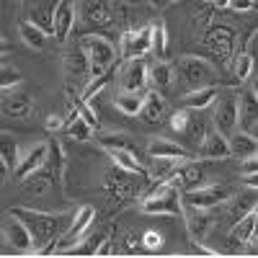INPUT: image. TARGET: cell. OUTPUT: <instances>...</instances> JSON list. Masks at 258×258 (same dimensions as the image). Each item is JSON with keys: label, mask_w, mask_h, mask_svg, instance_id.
Returning <instances> with one entry per match:
<instances>
[{"label": "cell", "mask_w": 258, "mask_h": 258, "mask_svg": "<svg viewBox=\"0 0 258 258\" xmlns=\"http://www.w3.org/2000/svg\"><path fill=\"white\" fill-rule=\"evenodd\" d=\"M11 214L24 222L31 235H34V245H36V253H41L47 248V243H52L59 232V217L54 214H41V212H34V209H21V207H13Z\"/></svg>", "instance_id": "obj_1"}, {"label": "cell", "mask_w": 258, "mask_h": 258, "mask_svg": "<svg viewBox=\"0 0 258 258\" xmlns=\"http://www.w3.org/2000/svg\"><path fill=\"white\" fill-rule=\"evenodd\" d=\"M80 49L85 52V57H88V62H91V80L103 75V73H109V68L116 59V52L111 47V41L103 39V36H96V34L83 36L80 39Z\"/></svg>", "instance_id": "obj_2"}, {"label": "cell", "mask_w": 258, "mask_h": 258, "mask_svg": "<svg viewBox=\"0 0 258 258\" xmlns=\"http://www.w3.org/2000/svg\"><path fill=\"white\" fill-rule=\"evenodd\" d=\"M142 212L145 214H183V202H181V191L163 181L155 191H150L142 199Z\"/></svg>", "instance_id": "obj_3"}, {"label": "cell", "mask_w": 258, "mask_h": 258, "mask_svg": "<svg viewBox=\"0 0 258 258\" xmlns=\"http://www.w3.org/2000/svg\"><path fill=\"white\" fill-rule=\"evenodd\" d=\"M181 75L188 85L194 88H207V85H214V78H217V70L212 68V62L204 57H183L181 59Z\"/></svg>", "instance_id": "obj_4"}, {"label": "cell", "mask_w": 258, "mask_h": 258, "mask_svg": "<svg viewBox=\"0 0 258 258\" xmlns=\"http://www.w3.org/2000/svg\"><path fill=\"white\" fill-rule=\"evenodd\" d=\"M232 197V191L222 183H212V186H204V188H194V191H186V197L181 199L183 204H191V207H199V209H212V207H220L222 202H227Z\"/></svg>", "instance_id": "obj_5"}, {"label": "cell", "mask_w": 258, "mask_h": 258, "mask_svg": "<svg viewBox=\"0 0 258 258\" xmlns=\"http://www.w3.org/2000/svg\"><path fill=\"white\" fill-rule=\"evenodd\" d=\"M150 49H153V26L121 34V57H124V62L142 59Z\"/></svg>", "instance_id": "obj_6"}, {"label": "cell", "mask_w": 258, "mask_h": 258, "mask_svg": "<svg viewBox=\"0 0 258 258\" xmlns=\"http://www.w3.org/2000/svg\"><path fill=\"white\" fill-rule=\"evenodd\" d=\"M235 126H238V96L227 93L217 101V109H214V129L222 137H232Z\"/></svg>", "instance_id": "obj_7"}, {"label": "cell", "mask_w": 258, "mask_h": 258, "mask_svg": "<svg viewBox=\"0 0 258 258\" xmlns=\"http://www.w3.org/2000/svg\"><path fill=\"white\" fill-rule=\"evenodd\" d=\"M183 220H186V227H188L191 243H204L209 230L214 227V220L207 214V209L191 207V204H183Z\"/></svg>", "instance_id": "obj_8"}, {"label": "cell", "mask_w": 258, "mask_h": 258, "mask_svg": "<svg viewBox=\"0 0 258 258\" xmlns=\"http://www.w3.org/2000/svg\"><path fill=\"white\" fill-rule=\"evenodd\" d=\"M238 126L240 132L248 137H255V126H258V101H255V91L243 93V98H238Z\"/></svg>", "instance_id": "obj_9"}, {"label": "cell", "mask_w": 258, "mask_h": 258, "mask_svg": "<svg viewBox=\"0 0 258 258\" xmlns=\"http://www.w3.org/2000/svg\"><path fill=\"white\" fill-rule=\"evenodd\" d=\"M132 173H126V170H121L119 165L111 168L109 173H106V188L111 191V197L116 202H126V199H132L135 197V191H137V183H132V178H129Z\"/></svg>", "instance_id": "obj_10"}, {"label": "cell", "mask_w": 258, "mask_h": 258, "mask_svg": "<svg viewBox=\"0 0 258 258\" xmlns=\"http://www.w3.org/2000/svg\"><path fill=\"white\" fill-rule=\"evenodd\" d=\"M47 155H49V147H47L44 142H39V145L29 147V150H26V155H21V160H18V165H16V170H13V176H16L18 181L29 178L34 170H39L41 165H44Z\"/></svg>", "instance_id": "obj_11"}, {"label": "cell", "mask_w": 258, "mask_h": 258, "mask_svg": "<svg viewBox=\"0 0 258 258\" xmlns=\"http://www.w3.org/2000/svg\"><path fill=\"white\" fill-rule=\"evenodd\" d=\"M145 78H147V68L142 59H129L119 70V85L124 93H137L145 85Z\"/></svg>", "instance_id": "obj_12"}, {"label": "cell", "mask_w": 258, "mask_h": 258, "mask_svg": "<svg viewBox=\"0 0 258 258\" xmlns=\"http://www.w3.org/2000/svg\"><path fill=\"white\" fill-rule=\"evenodd\" d=\"M93 217H96V209L93 207H80L78 209V214H75V222H73V227L68 230V235L59 240V248H70V245H75V243H80L83 238H85V232H88V227H91V222H93Z\"/></svg>", "instance_id": "obj_13"}, {"label": "cell", "mask_w": 258, "mask_h": 258, "mask_svg": "<svg viewBox=\"0 0 258 258\" xmlns=\"http://www.w3.org/2000/svg\"><path fill=\"white\" fill-rule=\"evenodd\" d=\"M199 150H202V158H207V160H225V158H230L227 137H222L217 129H207V135L199 142Z\"/></svg>", "instance_id": "obj_14"}, {"label": "cell", "mask_w": 258, "mask_h": 258, "mask_svg": "<svg viewBox=\"0 0 258 258\" xmlns=\"http://www.w3.org/2000/svg\"><path fill=\"white\" fill-rule=\"evenodd\" d=\"M204 41L209 44V49L217 54V57H230L232 52V44H235V31L227 29V26H212L204 36Z\"/></svg>", "instance_id": "obj_15"}, {"label": "cell", "mask_w": 258, "mask_h": 258, "mask_svg": "<svg viewBox=\"0 0 258 258\" xmlns=\"http://www.w3.org/2000/svg\"><path fill=\"white\" fill-rule=\"evenodd\" d=\"M202 168L197 165V163H188V165H176V170L170 173V178H168V183H173L178 191L183 188V191H194V188H199V183H202Z\"/></svg>", "instance_id": "obj_16"}, {"label": "cell", "mask_w": 258, "mask_h": 258, "mask_svg": "<svg viewBox=\"0 0 258 258\" xmlns=\"http://www.w3.org/2000/svg\"><path fill=\"white\" fill-rule=\"evenodd\" d=\"M8 240H11V245L13 248H18V250H26V253H36V245H34V235H31V230L21 222L16 214H11L8 217Z\"/></svg>", "instance_id": "obj_17"}, {"label": "cell", "mask_w": 258, "mask_h": 258, "mask_svg": "<svg viewBox=\"0 0 258 258\" xmlns=\"http://www.w3.org/2000/svg\"><path fill=\"white\" fill-rule=\"evenodd\" d=\"M73 21H75V11L73 3H54V36L57 41H64L73 29Z\"/></svg>", "instance_id": "obj_18"}, {"label": "cell", "mask_w": 258, "mask_h": 258, "mask_svg": "<svg viewBox=\"0 0 258 258\" xmlns=\"http://www.w3.org/2000/svg\"><path fill=\"white\" fill-rule=\"evenodd\" d=\"M64 70H68L70 78H85V75H91V62L88 57H85L83 49H75V52H68L64 54Z\"/></svg>", "instance_id": "obj_19"}, {"label": "cell", "mask_w": 258, "mask_h": 258, "mask_svg": "<svg viewBox=\"0 0 258 258\" xmlns=\"http://www.w3.org/2000/svg\"><path fill=\"white\" fill-rule=\"evenodd\" d=\"M150 155L153 158H173V160H186L188 153L176 145V142H168V140H153L150 142Z\"/></svg>", "instance_id": "obj_20"}, {"label": "cell", "mask_w": 258, "mask_h": 258, "mask_svg": "<svg viewBox=\"0 0 258 258\" xmlns=\"http://www.w3.org/2000/svg\"><path fill=\"white\" fill-rule=\"evenodd\" d=\"M227 145H230V158L235 155V158H250V155H255V150H258V142H255V137H248V135H232V137H227Z\"/></svg>", "instance_id": "obj_21"}, {"label": "cell", "mask_w": 258, "mask_h": 258, "mask_svg": "<svg viewBox=\"0 0 258 258\" xmlns=\"http://www.w3.org/2000/svg\"><path fill=\"white\" fill-rule=\"evenodd\" d=\"M18 31H21V39L26 41V47H31V49H44V41H47V34L41 31L34 21H21L18 24Z\"/></svg>", "instance_id": "obj_22"}, {"label": "cell", "mask_w": 258, "mask_h": 258, "mask_svg": "<svg viewBox=\"0 0 258 258\" xmlns=\"http://www.w3.org/2000/svg\"><path fill=\"white\" fill-rule=\"evenodd\" d=\"M147 121H160L163 119V114H165V101H163V96L158 93V91H153V93H147V98L142 101V111H140Z\"/></svg>", "instance_id": "obj_23"}, {"label": "cell", "mask_w": 258, "mask_h": 258, "mask_svg": "<svg viewBox=\"0 0 258 258\" xmlns=\"http://www.w3.org/2000/svg\"><path fill=\"white\" fill-rule=\"evenodd\" d=\"M0 158H3V173H6V168L8 170H16L21 155H18V145L11 135H3L0 137Z\"/></svg>", "instance_id": "obj_24"}, {"label": "cell", "mask_w": 258, "mask_h": 258, "mask_svg": "<svg viewBox=\"0 0 258 258\" xmlns=\"http://www.w3.org/2000/svg\"><path fill=\"white\" fill-rule=\"evenodd\" d=\"M47 147H49V155H47L49 165H47V170L52 173L54 181H59L62 173H64V165H68V160H64V155H62V150H59V142H57V140H49Z\"/></svg>", "instance_id": "obj_25"}, {"label": "cell", "mask_w": 258, "mask_h": 258, "mask_svg": "<svg viewBox=\"0 0 258 258\" xmlns=\"http://www.w3.org/2000/svg\"><path fill=\"white\" fill-rule=\"evenodd\" d=\"M220 91L214 88V85H207V88H199L186 96V106H191V109H207V106H212L214 101H217Z\"/></svg>", "instance_id": "obj_26"}, {"label": "cell", "mask_w": 258, "mask_h": 258, "mask_svg": "<svg viewBox=\"0 0 258 258\" xmlns=\"http://www.w3.org/2000/svg\"><path fill=\"white\" fill-rule=\"evenodd\" d=\"M255 222H258V212L255 209H250L248 214H243L238 222H232L235 225V240L248 243L253 238V232H255Z\"/></svg>", "instance_id": "obj_27"}, {"label": "cell", "mask_w": 258, "mask_h": 258, "mask_svg": "<svg viewBox=\"0 0 258 258\" xmlns=\"http://www.w3.org/2000/svg\"><path fill=\"white\" fill-rule=\"evenodd\" d=\"M109 155H111L114 165H119L121 170H126V173H142V165H140L137 155L126 153V150H109Z\"/></svg>", "instance_id": "obj_28"}, {"label": "cell", "mask_w": 258, "mask_h": 258, "mask_svg": "<svg viewBox=\"0 0 258 258\" xmlns=\"http://www.w3.org/2000/svg\"><path fill=\"white\" fill-rule=\"evenodd\" d=\"M150 78H153L155 88L165 91V88H170V83H173V68H170L168 62H155L153 68H150Z\"/></svg>", "instance_id": "obj_29"}, {"label": "cell", "mask_w": 258, "mask_h": 258, "mask_svg": "<svg viewBox=\"0 0 258 258\" xmlns=\"http://www.w3.org/2000/svg\"><path fill=\"white\" fill-rule=\"evenodd\" d=\"M114 106H116L121 114H126V116H137L142 111V101L135 93H119L114 98Z\"/></svg>", "instance_id": "obj_30"}, {"label": "cell", "mask_w": 258, "mask_h": 258, "mask_svg": "<svg viewBox=\"0 0 258 258\" xmlns=\"http://www.w3.org/2000/svg\"><path fill=\"white\" fill-rule=\"evenodd\" d=\"M3 111H6L8 116H26V114H31V98H26V96H13V98H8V101L3 103Z\"/></svg>", "instance_id": "obj_31"}, {"label": "cell", "mask_w": 258, "mask_h": 258, "mask_svg": "<svg viewBox=\"0 0 258 258\" xmlns=\"http://www.w3.org/2000/svg\"><path fill=\"white\" fill-rule=\"evenodd\" d=\"M176 165H178V160H173V158H155L153 168H150V176L158 181H168L170 173L176 170Z\"/></svg>", "instance_id": "obj_32"}, {"label": "cell", "mask_w": 258, "mask_h": 258, "mask_svg": "<svg viewBox=\"0 0 258 258\" xmlns=\"http://www.w3.org/2000/svg\"><path fill=\"white\" fill-rule=\"evenodd\" d=\"M153 52L160 62H165V52H168V34H165V26L163 24H155L153 26Z\"/></svg>", "instance_id": "obj_33"}, {"label": "cell", "mask_w": 258, "mask_h": 258, "mask_svg": "<svg viewBox=\"0 0 258 258\" xmlns=\"http://www.w3.org/2000/svg\"><path fill=\"white\" fill-rule=\"evenodd\" d=\"M68 93H70V98H73V103H75V109H78L80 119H85V121H88V126H91V129H98V116L93 114V109H91V106L83 101V96H75V91H73V88H68Z\"/></svg>", "instance_id": "obj_34"}, {"label": "cell", "mask_w": 258, "mask_h": 258, "mask_svg": "<svg viewBox=\"0 0 258 258\" xmlns=\"http://www.w3.org/2000/svg\"><path fill=\"white\" fill-rule=\"evenodd\" d=\"M253 57H248L245 52H240L238 57H235V62H232V73H235V78H238L240 83H245L248 78H250V73H253Z\"/></svg>", "instance_id": "obj_35"}, {"label": "cell", "mask_w": 258, "mask_h": 258, "mask_svg": "<svg viewBox=\"0 0 258 258\" xmlns=\"http://www.w3.org/2000/svg\"><path fill=\"white\" fill-rule=\"evenodd\" d=\"M64 132H68V137H73V140H78V142H85V140H91V135H93V129L88 126V121L85 119H75L68 129H64Z\"/></svg>", "instance_id": "obj_36"}, {"label": "cell", "mask_w": 258, "mask_h": 258, "mask_svg": "<svg viewBox=\"0 0 258 258\" xmlns=\"http://www.w3.org/2000/svg\"><path fill=\"white\" fill-rule=\"evenodd\" d=\"M98 142H101L103 147H109V150H126V153L137 155V147H135V142H129L126 137H119V135H109V137H101Z\"/></svg>", "instance_id": "obj_37"}, {"label": "cell", "mask_w": 258, "mask_h": 258, "mask_svg": "<svg viewBox=\"0 0 258 258\" xmlns=\"http://www.w3.org/2000/svg\"><path fill=\"white\" fill-rule=\"evenodd\" d=\"M109 83H111V73H103V75H98V78L88 80V85H85V91H83V101L88 103L96 93H101L103 85H109Z\"/></svg>", "instance_id": "obj_38"}, {"label": "cell", "mask_w": 258, "mask_h": 258, "mask_svg": "<svg viewBox=\"0 0 258 258\" xmlns=\"http://www.w3.org/2000/svg\"><path fill=\"white\" fill-rule=\"evenodd\" d=\"M21 83H24L21 73H16L13 68H3V73H0V88H3V93H11Z\"/></svg>", "instance_id": "obj_39"}, {"label": "cell", "mask_w": 258, "mask_h": 258, "mask_svg": "<svg viewBox=\"0 0 258 258\" xmlns=\"http://www.w3.org/2000/svg\"><path fill=\"white\" fill-rule=\"evenodd\" d=\"M250 209H255V194H245L243 199L235 202V207H232V222H238L243 214H248Z\"/></svg>", "instance_id": "obj_40"}, {"label": "cell", "mask_w": 258, "mask_h": 258, "mask_svg": "<svg viewBox=\"0 0 258 258\" xmlns=\"http://www.w3.org/2000/svg\"><path fill=\"white\" fill-rule=\"evenodd\" d=\"M85 18L93 21V24H103V21H109V11L103 3H88L85 6Z\"/></svg>", "instance_id": "obj_41"}, {"label": "cell", "mask_w": 258, "mask_h": 258, "mask_svg": "<svg viewBox=\"0 0 258 258\" xmlns=\"http://www.w3.org/2000/svg\"><path fill=\"white\" fill-rule=\"evenodd\" d=\"M170 126L176 129V132H186V126H188V111H176L173 116H170Z\"/></svg>", "instance_id": "obj_42"}, {"label": "cell", "mask_w": 258, "mask_h": 258, "mask_svg": "<svg viewBox=\"0 0 258 258\" xmlns=\"http://www.w3.org/2000/svg\"><path fill=\"white\" fill-rule=\"evenodd\" d=\"M142 243H145V248H150V250H158V248L163 245V238H160L155 230H147L145 238H142Z\"/></svg>", "instance_id": "obj_43"}, {"label": "cell", "mask_w": 258, "mask_h": 258, "mask_svg": "<svg viewBox=\"0 0 258 258\" xmlns=\"http://www.w3.org/2000/svg\"><path fill=\"white\" fill-rule=\"evenodd\" d=\"M255 170H258V160H255V155L243 158V163H240V173H255Z\"/></svg>", "instance_id": "obj_44"}, {"label": "cell", "mask_w": 258, "mask_h": 258, "mask_svg": "<svg viewBox=\"0 0 258 258\" xmlns=\"http://www.w3.org/2000/svg\"><path fill=\"white\" fill-rule=\"evenodd\" d=\"M225 6H230L232 11H238V13H248V11L255 8V3H250V0H240V3H225Z\"/></svg>", "instance_id": "obj_45"}, {"label": "cell", "mask_w": 258, "mask_h": 258, "mask_svg": "<svg viewBox=\"0 0 258 258\" xmlns=\"http://www.w3.org/2000/svg\"><path fill=\"white\" fill-rule=\"evenodd\" d=\"M111 253H114V243L103 238V240L98 243V248H96V255H111Z\"/></svg>", "instance_id": "obj_46"}, {"label": "cell", "mask_w": 258, "mask_h": 258, "mask_svg": "<svg viewBox=\"0 0 258 258\" xmlns=\"http://www.w3.org/2000/svg\"><path fill=\"white\" fill-rule=\"evenodd\" d=\"M47 129H64V119L62 116H47Z\"/></svg>", "instance_id": "obj_47"}, {"label": "cell", "mask_w": 258, "mask_h": 258, "mask_svg": "<svg viewBox=\"0 0 258 258\" xmlns=\"http://www.w3.org/2000/svg\"><path fill=\"white\" fill-rule=\"evenodd\" d=\"M243 183H245L248 188H255V186H258V176H255V173H243Z\"/></svg>", "instance_id": "obj_48"}]
</instances>
